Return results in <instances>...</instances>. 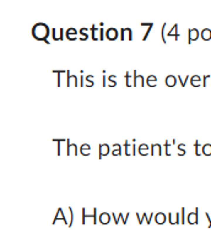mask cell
<instances>
[{"label":"cell","mask_w":211,"mask_h":244,"mask_svg":"<svg viewBox=\"0 0 211 244\" xmlns=\"http://www.w3.org/2000/svg\"><path fill=\"white\" fill-rule=\"evenodd\" d=\"M80 86H85V76L82 75V71H81L80 75Z\"/></svg>","instance_id":"41"},{"label":"cell","mask_w":211,"mask_h":244,"mask_svg":"<svg viewBox=\"0 0 211 244\" xmlns=\"http://www.w3.org/2000/svg\"><path fill=\"white\" fill-rule=\"evenodd\" d=\"M185 153H187L185 151H178V156H184Z\"/></svg>","instance_id":"54"},{"label":"cell","mask_w":211,"mask_h":244,"mask_svg":"<svg viewBox=\"0 0 211 244\" xmlns=\"http://www.w3.org/2000/svg\"><path fill=\"white\" fill-rule=\"evenodd\" d=\"M66 144H67V146H66V153H67V155H69V156H71V155H77L79 149H77L76 144H71L70 139H66Z\"/></svg>","instance_id":"5"},{"label":"cell","mask_w":211,"mask_h":244,"mask_svg":"<svg viewBox=\"0 0 211 244\" xmlns=\"http://www.w3.org/2000/svg\"><path fill=\"white\" fill-rule=\"evenodd\" d=\"M168 220H169V223H172V225H177V223H179V213H177V212H169L168 213Z\"/></svg>","instance_id":"18"},{"label":"cell","mask_w":211,"mask_h":244,"mask_svg":"<svg viewBox=\"0 0 211 244\" xmlns=\"http://www.w3.org/2000/svg\"><path fill=\"white\" fill-rule=\"evenodd\" d=\"M67 210H69V213H70V221H69V225H67V227H71L72 226V222H74V212H72V208L71 207H69Z\"/></svg>","instance_id":"36"},{"label":"cell","mask_w":211,"mask_h":244,"mask_svg":"<svg viewBox=\"0 0 211 244\" xmlns=\"http://www.w3.org/2000/svg\"><path fill=\"white\" fill-rule=\"evenodd\" d=\"M146 83H147V86H150V87H155L156 85H157V81H146Z\"/></svg>","instance_id":"42"},{"label":"cell","mask_w":211,"mask_h":244,"mask_svg":"<svg viewBox=\"0 0 211 244\" xmlns=\"http://www.w3.org/2000/svg\"><path fill=\"white\" fill-rule=\"evenodd\" d=\"M141 26H146V27H147V31L145 32L144 37H142V41H146V39H147V37H148V34H150V32H151V30H152V27H153V23H152V22H150V23H145V22H142V23H141Z\"/></svg>","instance_id":"26"},{"label":"cell","mask_w":211,"mask_h":244,"mask_svg":"<svg viewBox=\"0 0 211 244\" xmlns=\"http://www.w3.org/2000/svg\"><path fill=\"white\" fill-rule=\"evenodd\" d=\"M112 216H113V218H114V223H118L119 222V220H123V223H126V221H128V218H129V213H125V216H124V213H118V215H115L114 212L112 213Z\"/></svg>","instance_id":"13"},{"label":"cell","mask_w":211,"mask_h":244,"mask_svg":"<svg viewBox=\"0 0 211 244\" xmlns=\"http://www.w3.org/2000/svg\"><path fill=\"white\" fill-rule=\"evenodd\" d=\"M108 80H109L111 82H117V80H115V76H114V75H109V76H108Z\"/></svg>","instance_id":"49"},{"label":"cell","mask_w":211,"mask_h":244,"mask_svg":"<svg viewBox=\"0 0 211 244\" xmlns=\"http://www.w3.org/2000/svg\"><path fill=\"white\" fill-rule=\"evenodd\" d=\"M165 28H166V22L162 25V28H161V37H162V42L163 43H166V38H165Z\"/></svg>","instance_id":"37"},{"label":"cell","mask_w":211,"mask_h":244,"mask_svg":"<svg viewBox=\"0 0 211 244\" xmlns=\"http://www.w3.org/2000/svg\"><path fill=\"white\" fill-rule=\"evenodd\" d=\"M106 37L109 41H114L119 37V32L117 28H114V27H109V28L106 30Z\"/></svg>","instance_id":"4"},{"label":"cell","mask_w":211,"mask_h":244,"mask_svg":"<svg viewBox=\"0 0 211 244\" xmlns=\"http://www.w3.org/2000/svg\"><path fill=\"white\" fill-rule=\"evenodd\" d=\"M99 30H101V33H99V39H103V38H104V30H103V27H99Z\"/></svg>","instance_id":"46"},{"label":"cell","mask_w":211,"mask_h":244,"mask_svg":"<svg viewBox=\"0 0 211 244\" xmlns=\"http://www.w3.org/2000/svg\"><path fill=\"white\" fill-rule=\"evenodd\" d=\"M205 217H206V218H207V221H209V227H211V213L205 212Z\"/></svg>","instance_id":"45"},{"label":"cell","mask_w":211,"mask_h":244,"mask_svg":"<svg viewBox=\"0 0 211 244\" xmlns=\"http://www.w3.org/2000/svg\"><path fill=\"white\" fill-rule=\"evenodd\" d=\"M120 38L121 39H133V30L130 27H124V28L120 30Z\"/></svg>","instance_id":"9"},{"label":"cell","mask_w":211,"mask_h":244,"mask_svg":"<svg viewBox=\"0 0 211 244\" xmlns=\"http://www.w3.org/2000/svg\"><path fill=\"white\" fill-rule=\"evenodd\" d=\"M177 80H178V78L177 76H173V75H168L167 78L165 79V82H166V85L168 87H173L175 86V83H177Z\"/></svg>","instance_id":"17"},{"label":"cell","mask_w":211,"mask_h":244,"mask_svg":"<svg viewBox=\"0 0 211 244\" xmlns=\"http://www.w3.org/2000/svg\"><path fill=\"white\" fill-rule=\"evenodd\" d=\"M134 86H145V79H144V76H141V75L135 76Z\"/></svg>","instance_id":"27"},{"label":"cell","mask_w":211,"mask_h":244,"mask_svg":"<svg viewBox=\"0 0 211 244\" xmlns=\"http://www.w3.org/2000/svg\"><path fill=\"white\" fill-rule=\"evenodd\" d=\"M177 78H178V80L180 81V85H182V86H185V83H187V81L189 80L190 76H184V78H183V76H177Z\"/></svg>","instance_id":"35"},{"label":"cell","mask_w":211,"mask_h":244,"mask_svg":"<svg viewBox=\"0 0 211 244\" xmlns=\"http://www.w3.org/2000/svg\"><path fill=\"white\" fill-rule=\"evenodd\" d=\"M148 151H150V146H148V145H146V144H141V145H139V149H138L139 155H141V156H146V155H148Z\"/></svg>","instance_id":"19"},{"label":"cell","mask_w":211,"mask_h":244,"mask_svg":"<svg viewBox=\"0 0 211 244\" xmlns=\"http://www.w3.org/2000/svg\"><path fill=\"white\" fill-rule=\"evenodd\" d=\"M58 220H63L65 223H67L66 216L63 213V208H62V207H59V208H58V211H57V213H55V217H54V220H53V223H55ZM67 225H69V223H67Z\"/></svg>","instance_id":"14"},{"label":"cell","mask_w":211,"mask_h":244,"mask_svg":"<svg viewBox=\"0 0 211 244\" xmlns=\"http://www.w3.org/2000/svg\"><path fill=\"white\" fill-rule=\"evenodd\" d=\"M92 80H93V75H87V76H86V82H85V85H86L87 87H92V86L94 85V82H93Z\"/></svg>","instance_id":"33"},{"label":"cell","mask_w":211,"mask_h":244,"mask_svg":"<svg viewBox=\"0 0 211 244\" xmlns=\"http://www.w3.org/2000/svg\"><path fill=\"white\" fill-rule=\"evenodd\" d=\"M108 86H109V87H114V86H117V82H109V83H108Z\"/></svg>","instance_id":"52"},{"label":"cell","mask_w":211,"mask_h":244,"mask_svg":"<svg viewBox=\"0 0 211 244\" xmlns=\"http://www.w3.org/2000/svg\"><path fill=\"white\" fill-rule=\"evenodd\" d=\"M113 150H121V145H119V144H114V145H113Z\"/></svg>","instance_id":"50"},{"label":"cell","mask_w":211,"mask_h":244,"mask_svg":"<svg viewBox=\"0 0 211 244\" xmlns=\"http://www.w3.org/2000/svg\"><path fill=\"white\" fill-rule=\"evenodd\" d=\"M167 36H168V37H173V36H174V38H175V39H178V38H179V33H178V25L174 23V25L172 26L171 31H169V32L167 33Z\"/></svg>","instance_id":"21"},{"label":"cell","mask_w":211,"mask_h":244,"mask_svg":"<svg viewBox=\"0 0 211 244\" xmlns=\"http://www.w3.org/2000/svg\"><path fill=\"white\" fill-rule=\"evenodd\" d=\"M53 141L57 142V153H58V156H60V153H62V150H60L62 145H60V144L66 142V140H64V139H53Z\"/></svg>","instance_id":"28"},{"label":"cell","mask_w":211,"mask_h":244,"mask_svg":"<svg viewBox=\"0 0 211 244\" xmlns=\"http://www.w3.org/2000/svg\"><path fill=\"white\" fill-rule=\"evenodd\" d=\"M135 76H138L136 70H134V71H126V73H125V85H126L128 87L134 86Z\"/></svg>","instance_id":"2"},{"label":"cell","mask_w":211,"mask_h":244,"mask_svg":"<svg viewBox=\"0 0 211 244\" xmlns=\"http://www.w3.org/2000/svg\"><path fill=\"white\" fill-rule=\"evenodd\" d=\"M96 213H97V208L96 207L92 208V213H86V208L82 207V223H85V222H86V218L87 217H92L93 218V223H96V221H97Z\"/></svg>","instance_id":"7"},{"label":"cell","mask_w":211,"mask_h":244,"mask_svg":"<svg viewBox=\"0 0 211 244\" xmlns=\"http://www.w3.org/2000/svg\"><path fill=\"white\" fill-rule=\"evenodd\" d=\"M199 36H200V33H199V31L196 30V28H189L188 30V43H192L193 41H196L199 38Z\"/></svg>","instance_id":"10"},{"label":"cell","mask_w":211,"mask_h":244,"mask_svg":"<svg viewBox=\"0 0 211 244\" xmlns=\"http://www.w3.org/2000/svg\"><path fill=\"white\" fill-rule=\"evenodd\" d=\"M52 33L50 31V27L44 23V22H37L36 25H33L32 27V36L37 41H43L45 42L47 44H49L50 42L48 41V37L49 34Z\"/></svg>","instance_id":"1"},{"label":"cell","mask_w":211,"mask_h":244,"mask_svg":"<svg viewBox=\"0 0 211 244\" xmlns=\"http://www.w3.org/2000/svg\"><path fill=\"white\" fill-rule=\"evenodd\" d=\"M200 37L204 41H210L211 39V30L210 28H202V31L200 32Z\"/></svg>","instance_id":"25"},{"label":"cell","mask_w":211,"mask_h":244,"mask_svg":"<svg viewBox=\"0 0 211 244\" xmlns=\"http://www.w3.org/2000/svg\"><path fill=\"white\" fill-rule=\"evenodd\" d=\"M111 151V147H109V145H107V144H101L99 145V158H103L104 156H107L108 153H109Z\"/></svg>","instance_id":"12"},{"label":"cell","mask_w":211,"mask_h":244,"mask_svg":"<svg viewBox=\"0 0 211 244\" xmlns=\"http://www.w3.org/2000/svg\"><path fill=\"white\" fill-rule=\"evenodd\" d=\"M198 212H199V208L196 207L193 212L188 213V217H187L188 223H190V225H196V223H198V222H199V218H198Z\"/></svg>","instance_id":"6"},{"label":"cell","mask_w":211,"mask_h":244,"mask_svg":"<svg viewBox=\"0 0 211 244\" xmlns=\"http://www.w3.org/2000/svg\"><path fill=\"white\" fill-rule=\"evenodd\" d=\"M166 220H167V217H166V215L163 212H158V213L155 215V221H156V223H157V225L165 223Z\"/></svg>","instance_id":"20"},{"label":"cell","mask_w":211,"mask_h":244,"mask_svg":"<svg viewBox=\"0 0 211 244\" xmlns=\"http://www.w3.org/2000/svg\"><path fill=\"white\" fill-rule=\"evenodd\" d=\"M54 74H57V86H60L62 85V81H60V79H62V75L63 74H66V71L64 70H53Z\"/></svg>","instance_id":"30"},{"label":"cell","mask_w":211,"mask_h":244,"mask_svg":"<svg viewBox=\"0 0 211 244\" xmlns=\"http://www.w3.org/2000/svg\"><path fill=\"white\" fill-rule=\"evenodd\" d=\"M135 215H136V217L139 220V223H142L144 220H146L147 223H150V222H151V218L155 217V213H150V215H147V213H135Z\"/></svg>","instance_id":"11"},{"label":"cell","mask_w":211,"mask_h":244,"mask_svg":"<svg viewBox=\"0 0 211 244\" xmlns=\"http://www.w3.org/2000/svg\"><path fill=\"white\" fill-rule=\"evenodd\" d=\"M171 144H173V140H166L165 141V150H166V156H169L171 153H169V146H171Z\"/></svg>","instance_id":"34"},{"label":"cell","mask_w":211,"mask_h":244,"mask_svg":"<svg viewBox=\"0 0 211 244\" xmlns=\"http://www.w3.org/2000/svg\"><path fill=\"white\" fill-rule=\"evenodd\" d=\"M66 75H67V78H66V85L67 86H79L80 85L79 80H77V76L72 75L70 73V70H66Z\"/></svg>","instance_id":"3"},{"label":"cell","mask_w":211,"mask_h":244,"mask_svg":"<svg viewBox=\"0 0 211 244\" xmlns=\"http://www.w3.org/2000/svg\"><path fill=\"white\" fill-rule=\"evenodd\" d=\"M80 153L84 156H88L91 153V146L88 144H82L80 147Z\"/></svg>","instance_id":"24"},{"label":"cell","mask_w":211,"mask_h":244,"mask_svg":"<svg viewBox=\"0 0 211 244\" xmlns=\"http://www.w3.org/2000/svg\"><path fill=\"white\" fill-rule=\"evenodd\" d=\"M194 149H195V155H196V156H200V155H201L200 149H202V146L200 145L199 140H196V141L194 142Z\"/></svg>","instance_id":"32"},{"label":"cell","mask_w":211,"mask_h":244,"mask_svg":"<svg viewBox=\"0 0 211 244\" xmlns=\"http://www.w3.org/2000/svg\"><path fill=\"white\" fill-rule=\"evenodd\" d=\"M150 153L151 155H161L162 153V149L160 144H152L150 145Z\"/></svg>","instance_id":"16"},{"label":"cell","mask_w":211,"mask_h":244,"mask_svg":"<svg viewBox=\"0 0 211 244\" xmlns=\"http://www.w3.org/2000/svg\"><path fill=\"white\" fill-rule=\"evenodd\" d=\"M88 31H91V28H87V27L85 28V27H82V28L79 31V33L81 34V36H87V32H88Z\"/></svg>","instance_id":"38"},{"label":"cell","mask_w":211,"mask_h":244,"mask_svg":"<svg viewBox=\"0 0 211 244\" xmlns=\"http://www.w3.org/2000/svg\"><path fill=\"white\" fill-rule=\"evenodd\" d=\"M71 33H79V31H76V28H72V27H70V28L66 30V34H71Z\"/></svg>","instance_id":"40"},{"label":"cell","mask_w":211,"mask_h":244,"mask_svg":"<svg viewBox=\"0 0 211 244\" xmlns=\"http://www.w3.org/2000/svg\"><path fill=\"white\" fill-rule=\"evenodd\" d=\"M64 28H53L52 30V37L54 41H63L64 39Z\"/></svg>","instance_id":"8"},{"label":"cell","mask_w":211,"mask_h":244,"mask_svg":"<svg viewBox=\"0 0 211 244\" xmlns=\"http://www.w3.org/2000/svg\"><path fill=\"white\" fill-rule=\"evenodd\" d=\"M120 153H121V150H113L112 151V155L113 156H119Z\"/></svg>","instance_id":"47"},{"label":"cell","mask_w":211,"mask_h":244,"mask_svg":"<svg viewBox=\"0 0 211 244\" xmlns=\"http://www.w3.org/2000/svg\"><path fill=\"white\" fill-rule=\"evenodd\" d=\"M103 75H104L103 76V86L106 87V70H103Z\"/></svg>","instance_id":"53"},{"label":"cell","mask_w":211,"mask_h":244,"mask_svg":"<svg viewBox=\"0 0 211 244\" xmlns=\"http://www.w3.org/2000/svg\"><path fill=\"white\" fill-rule=\"evenodd\" d=\"M180 212H182V223H184V221H185V216H184V213H185V208L183 207L182 210H180Z\"/></svg>","instance_id":"44"},{"label":"cell","mask_w":211,"mask_h":244,"mask_svg":"<svg viewBox=\"0 0 211 244\" xmlns=\"http://www.w3.org/2000/svg\"><path fill=\"white\" fill-rule=\"evenodd\" d=\"M77 34L79 33H71V34H66V38L69 39V41H75L77 38Z\"/></svg>","instance_id":"39"},{"label":"cell","mask_w":211,"mask_h":244,"mask_svg":"<svg viewBox=\"0 0 211 244\" xmlns=\"http://www.w3.org/2000/svg\"><path fill=\"white\" fill-rule=\"evenodd\" d=\"M178 150L179 151H185V145L184 144H179L178 145Z\"/></svg>","instance_id":"48"},{"label":"cell","mask_w":211,"mask_h":244,"mask_svg":"<svg viewBox=\"0 0 211 244\" xmlns=\"http://www.w3.org/2000/svg\"><path fill=\"white\" fill-rule=\"evenodd\" d=\"M124 146H125V155H126V156H130V155H131V152H133V145H130L128 140H125Z\"/></svg>","instance_id":"31"},{"label":"cell","mask_w":211,"mask_h":244,"mask_svg":"<svg viewBox=\"0 0 211 244\" xmlns=\"http://www.w3.org/2000/svg\"><path fill=\"white\" fill-rule=\"evenodd\" d=\"M99 222L101 223H103V225H107V223H109L111 222V215L109 213H107V212H102L99 215Z\"/></svg>","instance_id":"22"},{"label":"cell","mask_w":211,"mask_h":244,"mask_svg":"<svg viewBox=\"0 0 211 244\" xmlns=\"http://www.w3.org/2000/svg\"><path fill=\"white\" fill-rule=\"evenodd\" d=\"M90 28H91V37H92V39H93V41H98V39H99L101 30L98 28L96 25H92Z\"/></svg>","instance_id":"15"},{"label":"cell","mask_w":211,"mask_h":244,"mask_svg":"<svg viewBox=\"0 0 211 244\" xmlns=\"http://www.w3.org/2000/svg\"><path fill=\"white\" fill-rule=\"evenodd\" d=\"M201 152H202V155L210 156V155H211V144H205V145H202Z\"/></svg>","instance_id":"29"},{"label":"cell","mask_w":211,"mask_h":244,"mask_svg":"<svg viewBox=\"0 0 211 244\" xmlns=\"http://www.w3.org/2000/svg\"><path fill=\"white\" fill-rule=\"evenodd\" d=\"M190 83H192V86H194V87L201 86V78H200V76H198V75L190 76Z\"/></svg>","instance_id":"23"},{"label":"cell","mask_w":211,"mask_h":244,"mask_svg":"<svg viewBox=\"0 0 211 244\" xmlns=\"http://www.w3.org/2000/svg\"><path fill=\"white\" fill-rule=\"evenodd\" d=\"M146 81H157V78H156L155 75H150V76H147Z\"/></svg>","instance_id":"43"},{"label":"cell","mask_w":211,"mask_h":244,"mask_svg":"<svg viewBox=\"0 0 211 244\" xmlns=\"http://www.w3.org/2000/svg\"><path fill=\"white\" fill-rule=\"evenodd\" d=\"M79 38H80L81 41H86V39L88 38V34H87V36H81V34H80V37H79Z\"/></svg>","instance_id":"51"}]
</instances>
